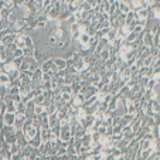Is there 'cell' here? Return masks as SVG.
<instances>
[{
    "label": "cell",
    "instance_id": "cell-21",
    "mask_svg": "<svg viewBox=\"0 0 160 160\" xmlns=\"http://www.w3.org/2000/svg\"><path fill=\"white\" fill-rule=\"evenodd\" d=\"M0 84H2V85H7V87H9V84H10L9 74L3 72V71H0Z\"/></svg>",
    "mask_w": 160,
    "mask_h": 160
},
{
    "label": "cell",
    "instance_id": "cell-33",
    "mask_svg": "<svg viewBox=\"0 0 160 160\" xmlns=\"http://www.w3.org/2000/svg\"><path fill=\"white\" fill-rule=\"evenodd\" d=\"M41 89L42 91L51 89V82H50V81H41Z\"/></svg>",
    "mask_w": 160,
    "mask_h": 160
},
{
    "label": "cell",
    "instance_id": "cell-1",
    "mask_svg": "<svg viewBox=\"0 0 160 160\" xmlns=\"http://www.w3.org/2000/svg\"><path fill=\"white\" fill-rule=\"evenodd\" d=\"M2 119H3V123L4 125H9V126H13L16 121V113L14 112H9V111H4L2 113Z\"/></svg>",
    "mask_w": 160,
    "mask_h": 160
},
{
    "label": "cell",
    "instance_id": "cell-18",
    "mask_svg": "<svg viewBox=\"0 0 160 160\" xmlns=\"http://www.w3.org/2000/svg\"><path fill=\"white\" fill-rule=\"evenodd\" d=\"M26 111V101H18L16 102V113H24Z\"/></svg>",
    "mask_w": 160,
    "mask_h": 160
},
{
    "label": "cell",
    "instance_id": "cell-16",
    "mask_svg": "<svg viewBox=\"0 0 160 160\" xmlns=\"http://www.w3.org/2000/svg\"><path fill=\"white\" fill-rule=\"evenodd\" d=\"M31 81H36V82H41L42 81V71L41 68H36L33 71V75H31Z\"/></svg>",
    "mask_w": 160,
    "mask_h": 160
},
{
    "label": "cell",
    "instance_id": "cell-7",
    "mask_svg": "<svg viewBox=\"0 0 160 160\" xmlns=\"http://www.w3.org/2000/svg\"><path fill=\"white\" fill-rule=\"evenodd\" d=\"M26 122V115L24 113H16V121H14V129H23V125Z\"/></svg>",
    "mask_w": 160,
    "mask_h": 160
},
{
    "label": "cell",
    "instance_id": "cell-22",
    "mask_svg": "<svg viewBox=\"0 0 160 160\" xmlns=\"http://www.w3.org/2000/svg\"><path fill=\"white\" fill-rule=\"evenodd\" d=\"M40 143H41V139H40V135L34 136L33 139H30V140H28V145H30V146H33V148H36V149L40 146Z\"/></svg>",
    "mask_w": 160,
    "mask_h": 160
},
{
    "label": "cell",
    "instance_id": "cell-36",
    "mask_svg": "<svg viewBox=\"0 0 160 160\" xmlns=\"http://www.w3.org/2000/svg\"><path fill=\"white\" fill-rule=\"evenodd\" d=\"M33 101H34V103H42V101H44V97H42V94H40V95H37V97H34Z\"/></svg>",
    "mask_w": 160,
    "mask_h": 160
},
{
    "label": "cell",
    "instance_id": "cell-26",
    "mask_svg": "<svg viewBox=\"0 0 160 160\" xmlns=\"http://www.w3.org/2000/svg\"><path fill=\"white\" fill-rule=\"evenodd\" d=\"M24 45L26 47H34V40H33V37L28 36V34L24 37Z\"/></svg>",
    "mask_w": 160,
    "mask_h": 160
},
{
    "label": "cell",
    "instance_id": "cell-12",
    "mask_svg": "<svg viewBox=\"0 0 160 160\" xmlns=\"http://www.w3.org/2000/svg\"><path fill=\"white\" fill-rule=\"evenodd\" d=\"M14 40H16V33H7L4 37L0 38V42L3 45H7V44H10V42H14Z\"/></svg>",
    "mask_w": 160,
    "mask_h": 160
},
{
    "label": "cell",
    "instance_id": "cell-15",
    "mask_svg": "<svg viewBox=\"0 0 160 160\" xmlns=\"http://www.w3.org/2000/svg\"><path fill=\"white\" fill-rule=\"evenodd\" d=\"M52 64H54L55 67H58V70H65V65H67V60L65 58H52Z\"/></svg>",
    "mask_w": 160,
    "mask_h": 160
},
{
    "label": "cell",
    "instance_id": "cell-23",
    "mask_svg": "<svg viewBox=\"0 0 160 160\" xmlns=\"http://www.w3.org/2000/svg\"><path fill=\"white\" fill-rule=\"evenodd\" d=\"M109 55H111V54H109V50L108 48H103L102 51H99V60L101 61H106L109 58Z\"/></svg>",
    "mask_w": 160,
    "mask_h": 160
},
{
    "label": "cell",
    "instance_id": "cell-38",
    "mask_svg": "<svg viewBox=\"0 0 160 160\" xmlns=\"http://www.w3.org/2000/svg\"><path fill=\"white\" fill-rule=\"evenodd\" d=\"M7 20H9L10 23H14V21L17 20V17H16V14L12 12V13H10V14H9V17H7Z\"/></svg>",
    "mask_w": 160,
    "mask_h": 160
},
{
    "label": "cell",
    "instance_id": "cell-5",
    "mask_svg": "<svg viewBox=\"0 0 160 160\" xmlns=\"http://www.w3.org/2000/svg\"><path fill=\"white\" fill-rule=\"evenodd\" d=\"M85 95L82 94V92H78V94H74L72 95V101H71V103L72 105H75V106H82L84 105V102H85Z\"/></svg>",
    "mask_w": 160,
    "mask_h": 160
},
{
    "label": "cell",
    "instance_id": "cell-6",
    "mask_svg": "<svg viewBox=\"0 0 160 160\" xmlns=\"http://www.w3.org/2000/svg\"><path fill=\"white\" fill-rule=\"evenodd\" d=\"M136 17L138 20H146V18L150 16V12H149V7H140V9L135 10Z\"/></svg>",
    "mask_w": 160,
    "mask_h": 160
},
{
    "label": "cell",
    "instance_id": "cell-30",
    "mask_svg": "<svg viewBox=\"0 0 160 160\" xmlns=\"http://www.w3.org/2000/svg\"><path fill=\"white\" fill-rule=\"evenodd\" d=\"M34 47H24L23 48V57H28V55H33Z\"/></svg>",
    "mask_w": 160,
    "mask_h": 160
},
{
    "label": "cell",
    "instance_id": "cell-31",
    "mask_svg": "<svg viewBox=\"0 0 160 160\" xmlns=\"http://www.w3.org/2000/svg\"><path fill=\"white\" fill-rule=\"evenodd\" d=\"M7 89H9V87H7V85H2V84H0V98H2V99H3V98L7 95Z\"/></svg>",
    "mask_w": 160,
    "mask_h": 160
},
{
    "label": "cell",
    "instance_id": "cell-28",
    "mask_svg": "<svg viewBox=\"0 0 160 160\" xmlns=\"http://www.w3.org/2000/svg\"><path fill=\"white\" fill-rule=\"evenodd\" d=\"M3 7H7V9L13 10V9L16 7L14 0H3Z\"/></svg>",
    "mask_w": 160,
    "mask_h": 160
},
{
    "label": "cell",
    "instance_id": "cell-27",
    "mask_svg": "<svg viewBox=\"0 0 160 160\" xmlns=\"http://www.w3.org/2000/svg\"><path fill=\"white\" fill-rule=\"evenodd\" d=\"M156 84H157V81H154L153 78H149L148 82H146V85H145V89H146V91H150Z\"/></svg>",
    "mask_w": 160,
    "mask_h": 160
},
{
    "label": "cell",
    "instance_id": "cell-40",
    "mask_svg": "<svg viewBox=\"0 0 160 160\" xmlns=\"http://www.w3.org/2000/svg\"><path fill=\"white\" fill-rule=\"evenodd\" d=\"M116 2H119V0H116Z\"/></svg>",
    "mask_w": 160,
    "mask_h": 160
},
{
    "label": "cell",
    "instance_id": "cell-9",
    "mask_svg": "<svg viewBox=\"0 0 160 160\" xmlns=\"http://www.w3.org/2000/svg\"><path fill=\"white\" fill-rule=\"evenodd\" d=\"M89 40H91V37L88 36L87 33H79V36H78V38H77V41H78V44L81 45V48H85L88 45V42H89Z\"/></svg>",
    "mask_w": 160,
    "mask_h": 160
},
{
    "label": "cell",
    "instance_id": "cell-37",
    "mask_svg": "<svg viewBox=\"0 0 160 160\" xmlns=\"http://www.w3.org/2000/svg\"><path fill=\"white\" fill-rule=\"evenodd\" d=\"M13 57H23V50L21 48H16L13 51Z\"/></svg>",
    "mask_w": 160,
    "mask_h": 160
},
{
    "label": "cell",
    "instance_id": "cell-13",
    "mask_svg": "<svg viewBox=\"0 0 160 160\" xmlns=\"http://www.w3.org/2000/svg\"><path fill=\"white\" fill-rule=\"evenodd\" d=\"M136 20H138V17H136L135 10H130L128 14H125V24H126V26H129V24H132V23H135Z\"/></svg>",
    "mask_w": 160,
    "mask_h": 160
},
{
    "label": "cell",
    "instance_id": "cell-14",
    "mask_svg": "<svg viewBox=\"0 0 160 160\" xmlns=\"http://www.w3.org/2000/svg\"><path fill=\"white\" fill-rule=\"evenodd\" d=\"M138 75H139V77H145V78H150L152 68H150V67H140L139 70H138Z\"/></svg>",
    "mask_w": 160,
    "mask_h": 160
},
{
    "label": "cell",
    "instance_id": "cell-25",
    "mask_svg": "<svg viewBox=\"0 0 160 160\" xmlns=\"http://www.w3.org/2000/svg\"><path fill=\"white\" fill-rule=\"evenodd\" d=\"M12 12H13V10L7 9V7H2V10H0V17H2V18H7Z\"/></svg>",
    "mask_w": 160,
    "mask_h": 160
},
{
    "label": "cell",
    "instance_id": "cell-8",
    "mask_svg": "<svg viewBox=\"0 0 160 160\" xmlns=\"http://www.w3.org/2000/svg\"><path fill=\"white\" fill-rule=\"evenodd\" d=\"M94 121H95V116L94 115H85V116H82V118L79 119V123H81L85 129H88L91 125L94 123Z\"/></svg>",
    "mask_w": 160,
    "mask_h": 160
},
{
    "label": "cell",
    "instance_id": "cell-24",
    "mask_svg": "<svg viewBox=\"0 0 160 160\" xmlns=\"http://www.w3.org/2000/svg\"><path fill=\"white\" fill-rule=\"evenodd\" d=\"M61 99L65 103H71L72 101V94H67V92H61Z\"/></svg>",
    "mask_w": 160,
    "mask_h": 160
},
{
    "label": "cell",
    "instance_id": "cell-34",
    "mask_svg": "<svg viewBox=\"0 0 160 160\" xmlns=\"http://www.w3.org/2000/svg\"><path fill=\"white\" fill-rule=\"evenodd\" d=\"M152 62H153V58H152L150 55H148V57L143 58V67H150Z\"/></svg>",
    "mask_w": 160,
    "mask_h": 160
},
{
    "label": "cell",
    "instance_id": "cell-35",
    "mask_svg": "<svg viewBox=\"0 0 160 160\" xmlns=\"http://www.w3.org/2000/svg\"><path fill=\"white\" fill-rule=\"evenodd\" d=\"M33 57H34V60H36L37 62H40V61H41V52H40L38 50L34 48V51H33Z\"/></svg>",
    "mask_w": 160,
    "mask_h": 160
},
{
    "label": "cell",
    "instance_id": "cell-29",
    "mask_svg": "<svg viewBox=\"0 0 160 160\" xmlns=\"http://www.w3.org/2000/svg\"><path fill=\"white\" fill-rule=\"evenodd\" d=\"M4 48H6V52H7V54H13V51H14L17 47H16L14 42H10V44L4 45Z\"/></svg>",
    "mask_w": 160,
    "mask_h": 160
},
{
    "label": "cell",
    "instance_id": "cell-11",
    "mask_svg": "<svg viewBox=\"0 0 160 160\" xmlns=\"http://www.w3.org/2000/svg\"><path fill=\"white\" fill-rule=\"evenodd\" d=\"M57 126H60V119L57 118L55 113H50L48 115V128L52 129V128H57Z\"/></svg>",
    "mask_w": 160,
    "mask_h": 160
},
{
    "label": "cell",
    "instance_id": "cell-32",
    "mask_svg": "<svg viewBox=\"0 0 160 160\" xmlns=\"http://www.w3.org/2000/svg\"><path fill=\"white\" fill-rule=\"evenodd\" d=\"M153 47H160V33L153 34Z\"/></svg>",
    "mask_w": 160,
    "mask_h": 160
},
{
    "label": "cell",
    "instance_id": "cell-3",
    "mask_svg": "<svg viewBox=\"0 0 160 160\" xmlns=\"http://www.w3.org/2000/svg\"><path fill=\"white\" fill-rule=\"evenodd\" d=\"M142 42H143V45H146V47H152V44H153V34H152L149 30L142 31Z\"/></svg>",
    "mask_w": 160,
    "mask_h": 160
},
{
    "label": "cell",
    "instance_id": "cell-2",
    "mask_svg": "<svg viewBox=\"0 0 160 160\" xmlns=\"http://www.w3.org/2000/svg\"><path fill=\"white\" fill-rule=\"evenodd\" d=\"M71 136H72V135H71V126H70V125L61 126V129H60V138H58L61 142H68V139H70Z\"/></svg>",
    "mask_w": 160,
    "mask_h": 160
},
{
    "label": "cell",
    "instance_id": "cell-19",
    "mask_svg": "<svg viewBox=\"0 0 160 160\" xmlns=\"http://www.w3.org/2000/svg\"><path fill=\"white\" fill-rule=\"evenodd\" d=\"M51 67H52V58H51V60L44 61V62H42L41 65H40V68H41L42 72H48V71L51 70Z\"/></svg>",
    "mask_w": 160,
    "mask_h": 160
},
{
    "label": "cell",
    "instance_id": "cell-20",
    "mask_svg": "<svg viewBox=\"0 0 160 160\" xmlns=\"http://www.w3.org/2000/svg\"><path fill=\"white\" fill-rule=\"evenodd\" d=\"M106 40H108L109 42H112L113 41V40L116 38V37H118V33H116V28H109V31L108 33H106Z\"/></svg>",
    "mask_w": 160,
    "mask_h": 160
},
{
    "label": "cell",
    "instance_id": "cell-17",
    "mask_svg": "<svg viewBox=\"0 0 160 160\" xmlns=\"http://www.w3.org/2000/svg\"><path fill=\"white\" fill-rule=\"evenodd\" d=\"M71 14H72V13H71L68 9L61 10V12H60V16H58V18H57V21H67L68 18H70Z\"/></svg>",
    "mask_w": 160,
    "mask_h": 160
},
{
    "label": "cell",
    "instance_id": "cell-4",
    "mask_svg": "<svg viewBox=\"0 0 160 160\" xmlns=\"http://www.w3.org/2000/svg\"><path fill=\"white\" fill-rule=\"evenodd\" d=\"M121 135H122V138H123V139H126V140H129V142H130V140L133 139L135 133L132 132V128H130V125H126V126L122 128Z\"/></svg>",
    "mask_w": 160,
    "mask_h": 160
},
{
    "label": "cell",
    "instance_id": "cell-39",
    "mask_svg": "<svg viewBox=\"0 0 160 160\" xmlns=\"http://www.w3.org/2000/svg\"><path fill=\"white\" fill-rule=\"evenodd\" d=\"M24 3H26V0H14V4H16V7L24 6Z\"/></svg>",
    "mask_w": 160,
    "mask_h": 160
},
{
    "label": "cell",
    "instance_id": "cell-10",
    "mask_svg": "<svg viewBox=\"0 0 160 160\" xmlns=\"http://www.w3.org/2000/svg\"><path fill=\"white\" fill-rule=\"evenodd\" d=\"M38 135H40L41 142H48L50 140V128H40Z\"/></svg>",
    "mask_w": 160,
    "mask_h": 160
}]
</instances>
